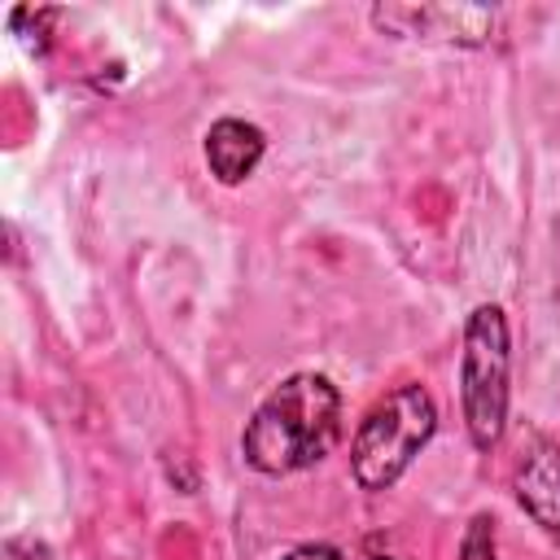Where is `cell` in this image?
I'll return each instance as SVG.
<instances>
[{
  "instance_id": "6da1fadb",
  "label": "cell",
  "mask_w": 560,
  "mask_h": 560,
  "mask_svg": "<svg viewBox=\"0 0 560 560\" xmlns=\"http://www.w3.org/2000/svg\"><path fill=\"white\" fill-rule=\"evenodd\" d=\"M341 438V394L324 372L284 376L249 416L241 455L262 477L315 468Z\"/></svg>"
},
{
  "instance_id": "7a4b0ae2",
  "label": "cell",
  "mask_w": 560,
  "mask_h": 560,
  "mask_svg": "<svg viewBox=\"0 0 560 560\" xmlns=\"http://www.w3.org/2000/svg\"><path fill=\"white\" fill-rule=\"evenodd\" d=\"M433 429H438V407L424 385L389 389L381 402H372V411L354 429V446H350L354 481L363 490H389L429 446Z\"/></svg>"
},
{
  "instance_id": "3957f363",
  "label": "cell",
  "mask_w": 560,
  "mask_h": 560,
  "mask_svg": "<svg viewBox=\"0 0 560 560\" xmlns=\"http://www.w3.org/2000/svg\"><path fill=\"white\" fill-rule=\"evenodd\" d=\"M508 319L503 306L481 302L464 324L459 350V407L477 451H494L508 424Z\"/></svg>"
},
{
  "instance_id": "277c9868",
  "label": "cell",
  "mask_w": 560,
  "mask_h": 560,
  "mask_svg": "<svg viewBox=\"0 0 560 560\" xmlns=\"http://www.w3.org/2000/svg\"><path fill=\"white\" fill-rule=\"evenodd\" d=\"M372 26L394 39L481 48L490 44L499 13L486 4H372Z\"/></svg>"
},
{
  "instance_id": "5b68a950",
  "label": "cell",
  "mask_w": 560,
  "mask_h": 560,
  "mask_svg": "<svg viewBox=\"0 0 560 560\" xmlns=\"http://www.w3.org/2000/svg\"><path fill=\"white\" fill-rule=\"evenodd\" d=\"M516 503L560 542V446L547 438H534L516 464Z\"/></svg>"
},
{
  "instance_id": "8992f818",
  "label": "cell",
  "mask_w": 560,
  "mask_h": 560,
  "mask_svg": "<svg viewBox=\"0 0 560 560\" xmlns=\"http://www.w3.org/2000/svg\"><path fill=\"white\" fill-rule=\"evenodd\" d=\"M262 149H267V136L245 118H219L206 131V166L219 184L249 179L254 166L262 162Z\"/></svg>"
},
{
  "instance_id": "52a82bcc",
  "label": "cell",
  "mask_w": 560,
  "mask_h": 560,
  "mask_svg": "<svg viewBox=\"0 0 560 560\" xmlns=\"http://www.w3.org/2000/svg\"><path fill=\"white\" fill-rule=\"evenodd\" d=\"M459 560H494V521L490 516H472L464 547H459Z\"/></svg>"
},
{
  "instance_id": "ba28073f",
  "label": "cell",
  "mask_w": 560,
  "mask_h": 560,
  "mask_svg": "<svg viewBox=\"0 0 560 560\" xmlns=\"http://www.w3.org/2000/svg\"><path fill=\"white\" fill-rule=\"evenodd\" d=\"M284 560H346L337 547H328V542H306V547H293Z\"/></svg>"
},
{
  "instance_id": "9c48e42d",
  "label": "cell",
  "mask_w": 560,
  "mask_h": 560,
  "mask_svg": "<svg viewBox=\"0 0 560 560\" xmlns=\"http://www.w3.org/2000/svg\"><path fill=\"white\" fill-rule=\"evenodd\" d=\"M372 560H389V556H372Z\"/></svg>"
}]
</instances>
